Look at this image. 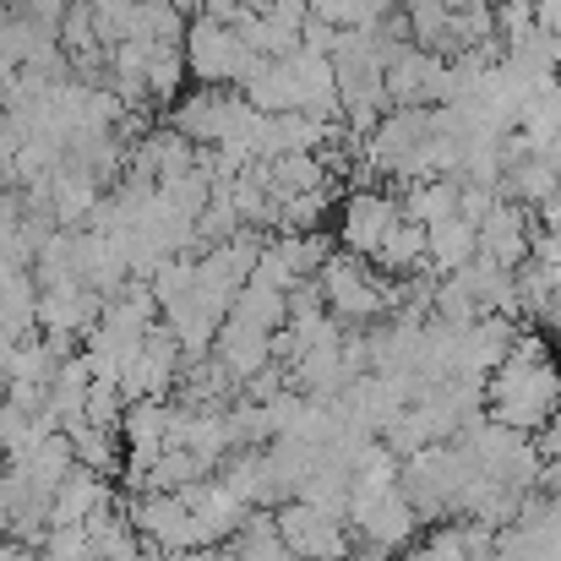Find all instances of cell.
I'll return each instance as SVG.
<instances>
[{"instance_id": "cell-5", "label": "cell", "mask_w": 561, "mask_h": 561, "mask_svg": "<svg viewBox=\"0 0 561 561\" xmlns=\"http://www.w3.org/2000/svg\"><path fill=\"white\" fill-rule=\"evenodd\" d=\"M71 436V453H77V469H93V474H104L110 480V469L121 463V447H115V436L121 431H99V425H77V431H66Z\"/></svg>"}, {"instance_id": "cell-4", "label": "cell", "mask_w": 561, "mask_h": 561, "mask_svg": "<svg viewBox=\"0 0 561 561\" xmlns=\"http://www.w3.org/2000/svg\"><path fill=\"white\" fill-rule=\"evenodd\" d=\"M398 224H403V218H398V207H392L387 196H371V191H366V196H355V202H350V213H344V240H350L355 251L381 256V251H387V240L398 234Z\"/></svg>"}, {"instance_id": "cell-3", "label": "cell", "mask_w": 561, "mask_h": 561, "mask_svg": "<svg viewBox=\"0 0 561 561\" xmlns=\"http://www.w3.org/2000/svg\"><path fill=\"white\" fill-rule=\"evenodd\" d=\"M104 507H110V485H104V474H93V469H71V474L60 480V491H55L49 529H82V524H93Z\"/></svg>"}, {"instance_id": "cell-1", "label": "cell", "mask_w": 561, "mask_h": 561, "mask_svg": "<svg viewBox=\"0 0 561 561\" xmlns=\"http://www.w3.org/2000/svg\"><path fill=\"white\" fill-rule=\"evenodd\" d=\"M491 414L496 425L507 431H535L546 420L561 414V376L557 366L546 360V350L535 344H513V355L496 366V381H491Z\"/></svg>"}, {"instance_id": "cell-2", "label": "cell", "mask_w": 561, "mask_h": 561, "mask_svg": "<svg viewBox=\"0 0 561 561\" xmlns=\"http://www.w3.org/2000/svg\"><path fill=\"white\" fill-rule=\"evenodd\" d=\"M256 60H251V44L245 33H234L229 22L218 16H196L186 33V71L202 82V88H224L234 77H245Z\"/></svg>"}, {"instance_id": "cell-6", "label": "cell", "mask_w": 561, "mask_h": 561, "mask_svg": "<svg viewBox=\"0 0 561 561\" xmlns=\"http://www.w3.org/2000/svg\"><path fill=\"white\" fill-rule=\"evenodd\" d=\"M181 82H186V49H175V44H148V93L175 99Z\"/></svg>"}]
</instances>
